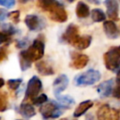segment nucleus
Returning <instances> with one entry per match:
<instances>
[{"instance_id": "1", "label": "nucleus", "mask_w": 120, "mask_h": 120, "mask_svg": "<svg viewBox=\"0 0 120 120\" xmlns=\"http://www.w3.org/2000/svg\"><path fill=\"white\" fill-rule=\"evenodd\" d=\"M44 50H45L44 40L40 36L33 41V43L27 50H23L20 52L19 61H20L21 69L22 71H25L31 67L33 62L41 59L44 54Z\"/></svg>"}, {"instance_id": "2", "label": "nucleus", "mask_w": 120, "mask_h": 120, "mask_svg": "<svg viewBox=\"0 0 120 120\" xmlns=\"http://www.w3.org/2000/svg\"><path fill=\"white\" fill-rule=\"evenodd\" d=\"M37 6L56 22H65L68 20V13L64 6L57 0H37Z\"/></svg>"}, {"instance_id": "3", "label": "nucleus", "mask_w": 120, "mask_h": 120, "mask_svg": "<svg viewBox=\"0 0 120 120\" xmlns=\"http://www.w3.org/2000/svg\"><path fill=\"white\" fill-rule=\"evenodd\" d=\"M104 64L107 69L115 71L120 67V49L119 47L110 48L103 55Z\"/></svg>"}, {"instance_id": "4", "label": "nucleus", "mask_w": 120, "mask_h": 120, "mask_svg": "<svg viewBox=\"0 0 120 120\" xmlns=\"http://www.w3.org/2000/svg\"><path fill=\"white\" fill-rule=\"evenodd\" d=\"M42 89V82L37 77L33 76L27 82L26 90H25V96L23 101L25 102H33L35 98L38 96Z\"/></svg>"}, {"instance_id": "5", "label": "nucleus", "mask_w": 120, "mask_h": 120, "mask_svg": "<svg viewBox=\"0 0 120 120\" xmlns=\"http://www.w3.org/2000/svg\"><path fill=\"white\" fill-rule=\"evenodd\" d=\"M101 75L98 70L96 69H88L87 71L77 75L74 79L75 84L78 86L81 85H92L99 81Z\"/></svg>"}, {"instance_id": "6", "label": "nucleus", "mask_w": 120, "mask_h": 120, "mask_svg": "<svg viewBox=\"0 0 120 120\" xmlns=\"http://www.w3.org/2000/svg\"><path fill=\"white\" fill-rule=\"evenodd\" d=\"M63 108L57 101H50L44 103L39 112L44 119H51V118H57L63 113Z\"/></svg>"}, {"instance_id": "7", "label": "nucleus", "mask_w": 120, "mask_h": 120, "mask_svg": "<svg viewBox=\"0 0 120 120\" xmlns=\"http://www.w3.org/2000/svg\"><path fill=\"white\" fill-rule=\"evenodd\" d=\"M79 38H80V36H79V28H78V26L73 24V23H70L67 27L65 32L63 33V35L61 37V40L73 46L74 43L78 40Z\"/></svg>"}, {"instance_id": "8", "label": "nucleus", "mask_w": 120, "mask_h": 120, "mask_svg": "<svg viewBox=\"0 0 120 120\" xmlns=\"http://www.w3.org/2000/svg\"><path fill=\"white\" fill-rule=\"evenodd\" d=\"M24 22L30 31H39L45 27L44 21L35 14L26 15L24 18Z\"/></svg>"}, {"instance_id": "9", "label": "nucleus", "mask_w": 120, "mask_h": 120, "mask_svg": "<svg viewBox=\"0 0 120 120\" xmlns=\"http://www.w3.org/2000/svg\"><path fill=\"white\" fill-rule=\"evenodd\" d=\"M71 58H72V60L70 62V67L73 68H76V69L83 68L89 61V57L86 54L77 53V52H72Z\"/></svg>"}, {"instance_id": "10", "label": "nucleus", "mask_w": 120, "mask_h": 120, "mask_svg": "<svg viewBox=\"0 0 120 120\" xmlns=\"http://www.w3.org/2000/svg\"><path fill=\"white\" fill-rule=\"evenodd\" d=\"M107 8V15L112 21H118L119 16V5L117 0H105L104 2Z\"/></svg>"}, {"instance_id": "11", "label": "nucleus", "mask_w": 120, "mask_h": 120, "mask_svg": "<svg viewBox=\"0 0 120 120\" xmlns=\"http://www.w3.org/2000/svg\"><path fill=\"white\" fill-rule=\"evenodd\" d=\"M68 78L67 75L62 74V75L58 76L52 83L53 93H54L55 97L59 96V94H61L68 87Z\"/></svg>"}, {"instance_id": "12", "label": "nucleus", "mask_w": 120, "mask_h": 120, "mask_svg": "<svg viewBox=\"0 0 120 120\" xmlns=\"http://www.w3.org/2000/svg\"><path fill=\"white\" fill-rule=\"evenodd\" d=\"M97 91H98V95L101 98H107V97L112 95V91H113V80L112 79H110L108 81H105V82H101L97 87Z\"/></svg>"}, {"instance_id": "13", "label": "nucleus", "mask_w": 120, "mask_h": 120, "mask_svg": "<svg viewBox=\"0 0 120 120\" xmlns=\"http://www.w3.org/2000/svg\"><path fill=\"white\" fill-rule=\"evenodd\" d=\"M103 30L106 34V36L109 38H116L118 37V29L116 24L113 22V21H104L103 22Z\"/></svg>"}, {"instance_id": "14", "label": "nucleus", "mask_w": 120, "mask_h": 120, "mask_svg": "<svg viewBox=\"0 0 120 120\" xmlns=\"http://www.w3.org/2000/svg\"><path fill=\"white\" fill-rule=\"evenodd\" d=\"M112 114V109L108 104L101 105L97 112L98 120H111Z\"/></svg>"}, {"instance_id": "15", "label": "nucleus", "mask_w": 120, "mask_h": 120, "mask_svg": "<svg viewBox=\"0 0 120 120\" xmlns=\"http://www.w3.org/2000/svg\"><path fill=\"white\" fill-rule=\"evenodd\" d=\"M36 68L38 72L42 76H50L54 74V70L52 67L48 64L46 61H39L36 64Z\"/></svg>"}, {"instance_id": "16", "label": "nucleus", "mask_w": 120, "mask_h": 120, "mask_svg": "<svg viewBox=\"0 0 120 120\" xmlns=\"http://www.w3.org/2000/svg\"><path fill=\"white\" fill-rule=\"evenodd\" d=\"M19 112L25 118H31L36 114V110L30 102L23 101L19 107Z\"/></svg>"}, {"instance_id": "17", "label": "nucleus", "mask_w": 120, "mask_h": 120, "mask_svg": "<svg viewBox=\"0 0 120 120\" xmlns=\"http://www.w3.org/2000/svg\"><path fill=\"white\" fill-rule=\"evenodd\" d=\"M93 106V101L92 100H84L82 102H81L77 108L75 109L74 112H73V116L74 117H80L82 114H84L91 107Z\"/></svg>"}, {"instance_id": "18", "label": "nucleus", "mask_w": 120, "mask_h": 120, "mask_svg": "<svg viewBox=\"0 0 120 120\" xmlns=\"http://www.w3.org/2000/svg\"><path fill=\"white\" fill-rule=\"evenodd\" d=\"M75 11H76L77 17L82 18V19L87 18V17L89 16V14H90L89 7H88L85 3L82 2V1L77 4V6H76V10H75Z\"/></svg>"}, {"instance_id": "19", "label": "nucleus", "mask_w": 120, "mask_h": 120, "mask_svg": "<svg viewBox=\"0 0 120 120\" xmlns=\"http://www.w3.org/2000/svg\"><path fill=\"white\" fill-rule=\"evenodd\" d=\"M91 41H92L91 36H82L78 38V40L74 43L73 47H75L78 50H84L90 46Z\"/></svg>"}, {"instance_id": "20", "label": "nucleus", "mask_w": 120, "mask_h": 120, "mask_svg": "<svg viewBox=\"0 0 120 120\" xmlns=\"http://www.w3.org/2000/svg\"><path fill=\"white\" fill-rule=\"evenodd\" d=\"M57 102L63 109H68L75 103L74 99L69 96H57Z\"/></svg>"}, {"instance_id": "21", "label": "nucleus", "mask_w": 120, "mask_h": 120, "mask_svg": "<svg viewBox=\"0 0 120 120\" xmlns=\"http://www.w3.org/2000/svg\"><path fill=\"white\" fill-rule=\"evenodd\" d=\"M91 17H92V20L94 22H104L105 19H106L105 13L101 9H99V8H94L91 11Z\"/></svg>"}, {"instance_id": "22", "label": "nucleus", "mask_w": 120, "mask_h": 120, "mask_svg": "<svg viewBox=\"0 0 120 120\" xmlns=\"http://www.w3.org/2000/svg\"><path fill=\"white\" fill-rule=\"evenodd\" d=\"M8 106V94L5 91H0V112L7 111Z\"/></svg>"}, {"instance_id": "23", "label": "nucleus", "mask_w": 120, "mask_h": 120, "mask_svg": "<svg viewBox=\"0 0 120 120\" xmlns=\"http://www.w3.org/2000/svg\"><path fill=\"white\" fill-rule=\"evenodd\" d=\"M22 82V79H10L8 81L7 84L8 86L9 89L11 90H17L19 88V86L21 85V83Z\"/></svg>"}, {"instance_id": "24", "label": "nucleus", "mask_w": 120, "mask_h": 120, "mask_svg": "<svg viewBox=\"0 0 120 120\" xmlns=\"http://www.w3.org/2000/svg\"><path fill=\"white\" fill-rule=\"evenodd\" d=\"M11 35L5 32V31H1L0 32V44L1 43H9L11 41Z\"/></svg>"}, {"instance_id": "25", "label": "nucleus", "mask_w": 120, "mask_h": 120, "mask_svg": "<svg viewBox=\"0 0 120 120\" xmlns=\"http://www.w3.org/2000/svg\"><path fill=\"white\" fill-rule=\"evenodd\" d=\"M47 100H48V97L45 94H40L39 96H38L35 98V100L33 101V104H35V105H41V104L46 103Z\"/></svg>"}, {"instance_id": "26", "label": "nucleus", "mask_w": 120, "mask_h": 120, "mask_svg": "<svg viewBox=\"0 0 120 120\" xmlns=\"http://www.w3.org/2000/svg\"><path fill=\"white\" fill-rule=\"evenodd\" d=\"M8 18L16 24L20 22V11L19 10H14L8 13Z\"/></svg>"}, {"instance_id": "27", "label": "nucleus", "mask_w": 120, "mask_h": 120, "mask_svg": "<svg viewBox=\"0 0 120 120\" xmlns=\"http://www.w3.org/2000/svg\"><path fill=\"white\" fill-rule=\"evenodd\" d=\"M15 5V0H0V6H3L7 8H11Z\"/></svg>"}, {"instance_id": "28", "label": "nucleus", "mask_w": 120, "mask_h": 120, "mask_svg": "<svg viewBox=\"0 0 120 120\" xmlns=\"http://www.w3.org/2000/svg\"><path fill=\"white\" fill-rule=\"evenodd\" d=\"M8 58V51L5 46L0 47V63L4 62Z\"/></svg>"}, {"instance_id": "29", "label": "nucleus", "mask_w": 120, "mask_h": 120, "mask_svg": "<svg viewBox=\"0 0 120 120\" xmlns=\"http://www.w3.org/2000/svg\"><path fill=\"white\" fill-rule=\"evenodd\" d=\"M28 38H22V40H18V41H16V47L17 48H19V49H22V48H24L27 44H28Z\"/></svg>"}, {"instance_id": "30", "label": "nucleus", "mask_w": 120, "mask_h": 120, "mask_svg": "<svg viewBox=\"0 0 120 120\" xmlns=\"http://www.w3.org/2000/svg\"><path fill=\"white\" fill-rule=\"evenodd\" d=\"M8 17V11L6 9H4V8H0V23L3 22Z\"/></svg>"}, {"instance_id": "31", "label": "nucleus", "mask_w": 120, "mask_h": 120, "mask_svg": "<svg viewBox=\"0 0 120 120\" xmlns=\"http://www.w3.org/2000/svg\"><path fill=\"white\" fill-rule=\"evenodd\" d=\"M112 120H120V113L117 110L112 109Z\"/></svg>"}, {"instance_id": "32", "label": "nucleus", "mask_w": 120, "mask_h": 120, "mask_svg": "<svg viewBox=\"0 0 120 120\" xmlns=\"http://www.w3.org/2000/svg\"><path fill=\"white\" fill-rule=\"evenodd\" d=\"M112 96H113L114 98H120V84L117 85V86L113 89V91H112Z\"/></svg>"}, {"instance_id": "33", "label": "nucleus", "mask_w": 120, "mask_h": 120, "mask_svg": "<svg viewBox=\"0 0 120 120\" xmlns=\"http://www.w3.org/2000/svg\"><path fill=\"white\" fill-rule=\"evenodd\" d=\"M87 2L89 3H92V4H95V5H98L100 3V0H86Z\"/></svg>"}, {"instance_id": "34", "label": "nucleus", "mask_w": 120, "mask_h": 120, "mask_svg": "<svg viewBox=\"0 0 120 120\" xmlns=\"http://www.w3.org/2000/svg\"><path fill=\"white\" fill-rule=\"evenodd\" d=\"M116 82H117V83H119V84H120V70H118V71H117V75H116Z\"/></svg>"}, {"instance_id": "35", "label": "nucleus", "mask_w": 120, "mask_h": 120, "mask_svg": "<svg viewBox=\"0 0 120 120\" xmlns=\"http://www.w3.org/2000/svg\"><path fill=\"white\" fill-rule=\"evenodd\" d=\"M4 84H5L4 79H3V78H0V88H1L2 86H4Z\"/></svg>"}, {"instance_id": "36", "label": "nucleus", "mask_w": 120, "mask_h": 120, "mask_svg": "<svg viewBox=\"0 0 120 120\" xmlns=\"http://www.w3.org/2000/svg\"><path fill=\"white\" fill-rule=\"evenodd\" d=\"M29 0H19V2L20 3H22V4H25V3H27Z\"/></svg>"}, {"instance_id": "37", "label": "nucleus", "mask_w": 120, "mask_h": 120, "mask_svg": "<svg viewBox=\"0 0 120 120\" xmlns=\"http://www.w3.org/2000/svg\"><path fill=\"white\" fill-rule=\"evenodd\" d=\"M66 1H67V2H68V3H73L75 0H66Z\"/></svg>"}, {"instance_id": "38", "label": "nucleus", "mask_w": 120, "mask_h": 120, "mask_svg": "<svg viewBox=\"0 0 120 120\" xmlns=\"http://www.w3.org/2000/svg\"><path fill=\"white\" fill-rule=\"evenodd\" d=\"M61 120H68V119H66V118H64V119H61Z\"/></svg>"}, {"instance_id": "39", "label": "nucleus", "mask_w": 120, "mask_h": 120, "mask_svg": "<svg viewBox=\"0 0 120 120\" xmlns=\"http://www.w3.org/2000/svg\"><path fill=\"white\" fill-rule=\"evenodd\" d=\"M119 49H120V46H119Z\"/></svg>"}, {"instance_id": "40", "label": "nucleus", "mask_w": 120, "mask_h": 120, "mask_svg": "<svg viewBox=\"0 0 120 120\" xmlns=\"http://www.w3.org/2000/svg\"><path fill=\"white\" fill-rule=\"evenodd\" d=\"M0 120H1V118H0Z\"/></svg>"}]
</instances>
